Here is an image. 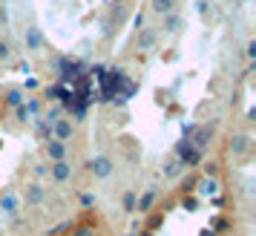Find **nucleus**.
<instances>
[{
  "mask_svg": "<svg viewBox=\"0 0 256 236\" xmlns=\"http://www.w3.org/2000/svg\"><path fill=\"white\" fill-rule=\"evenodd\" d=\"M152 199H156V193H152V190H150V193H147V196H144V199L138 202V210H147V208H150V204H152Z\"/></svg>",
  "mask_w": 256,
  "mask_h": 236,
  "instance_id": "f8f14e48",
  "label": "nucleus"
},
{
  "mask_svg": "<svg viewBox=\"0 0 256 236\" xmlns=\"http://www.w3.org/2000/svg\"><path fill=\"white\" fill-rule=\"evenodd\" d=\"M230 150L236 156H242V153H248V138H244V136H236V138H233L230 142Z\"/></svg>",
  "mask_w": 256,
  "mask_h": 236,
  "instance_id": "0eeeda50",
  "label": "nucleus"
},
{
  "mask_svg": "<svg viewBox=\"0 0 256 236\" xmlns=\"http://www.w3.org/2000/svg\"><path fill=\"white\" fill-rule=\"evenodd\" d=\"M40 44V35H38L35 29H29V46H38Z\"/></svg>",
  "mask_w": 256,
  "mask_h": 236,
  "instance_id": "ddd939ff",
  "label": "nucleus"
},
{
  "mask_svg": "<svg viewBox=\"0 0 256 236\" xmlns=\"http://www.w3.org/2000/svg\"><path fill=\"white\" fill-rule=\"evenodd\" d=\"M49 156H52L55 162H60V158H64V144H60V142H52V144H49Z\"/></svg>",
  "mask_w": 256,
  "mask_h": 236,
  "instance_id": "1a4fd4ad",
  "label": "nucleus"
},
{
  "mask_svg": "<svg viewBox=\"0 0 256 236\" xmlns=\"http://www.w3.org/2000/svg\"><path fill=\"white\" fill-rule=\"evenodd\" d=\"M40 199H44V188H40V184H29V188H26V202L35 204V202H40Z\"/></svg>",
  "mask_w": 256,
  "mask_h": 236,
  "instance_id": "423d86ee",
  "label": "nucleus"
},
{
  "mask_svg": "<svg viewBox=\"0 0 256 236\" xmlns=\"http://www.w3.org/2000/svg\"><path fill=\"white\" fill-rule=\"evenodd\" d=\"M152 44H156V32H150V29H147V32L141 35V46L147 49V46H152Z\"/></svg>",
  "mask_w": 256,
  "mask_h": 236,
  "instance_id": "9d476101",
  "label": "nucleus"
},
{
  "mask_svg": "<svg viewBox=\"0 0 256 236\" xmlns=\"http://www.w3.org/2000/svg\"><path fill=\"white\" fill-rule=\"evenodd\" d=\"M0 58H9V46L6 44H0Z\"/></svg>",
  "mask_w": 256,
  "mask_h": 236,
  "instance_id": "dca6fc26",
  "label": "nucleus"
},
{
  "mask_svg": "<svg viewBox=\"0 0 256 236\" xmlns=\"http://www.w3.org/2000/svg\"><path fill=\"white\" fill-rule=\"evenodd\" d=\"M0 208H3V210L6 213H18V208H20V202H18V196H14L12 190H6V193H3V196H0Z\"/></svg>",
  "mask_w": 256,
  "mask_h": 236,
  "instance_id": "7ed1b4c3",
  "label": "nucleus"
},
{
  "mask_svg": "<svg viewBox=\"0 0 256 236\" xmlns=\"http://www.w3.org/2000/svg\"><path fill=\"white\" fill-rule=\"evenodd\" d=\"M167 29H178V18H176V14L167 18Z\"/></svg>",
  "mask_w": 256,
  "mask_h": 236,
  "instance_id": "2eb2a0df",
  "label": "nucleus"
},
{
  "mask_svg": "<svg viewBox=\"0 0 256 236\" xmlns=\"http://www.w3.org/2000/svg\"><path fill=\"white\" fill-rule=\"evenodd\" d=\"M20 101H24L20 92H9V104H12V106H20Z\"/></svg>",
  "mask_w": 256,
  "mask_h": 236,
  "instance_id": "4468645a",
  "label": "nucleus"
},
{
  "mask_svg": "<svg viewBox=\"0 0 256 236\" xmlns=\"http://www.w3.org/2000/svg\"><path fill=\"white\" fill-rule=\"evenodd\" d=\"M90 170H92L98 178H106L110 173H112V162H110L106 156H98V158H92V162H90Z\"/></svg>",
  "mask_w": 256,
  "mask_h": 236,
  "instance_id": "f257e3e1",
  "label": "nucleus"
},
{
  "mask_svg": "<svg viewBox=\"0 0 256 236\" xmlns=\"http://www.w3.org/2000/svg\"><path fill=\"white\" fill-rule=\"evenodd\" d=\"M202 193H216V182H213L210 176L202 182Z\"/></svg>",
  "mask_w": 256,
  "mask_h": 236,
  "instance_id": "9b49d317",
  "label": "nucleus"
},
{
  "mask_svg": "<svg viewBox=\"0 0 256 236\" xmlns=\"http://www.w3.org/2000/svg\"><path fill=\"white\" fill-rule=\"evenodd\" d=\"M202 236H216V234H213V230H208V234H202Z\"/></svg>",
  "mask_w": 256,
  "mask_h": 236,
  "instance_id": "a211bd4d",
  "label": "nucleus"
},
{
  "mask_svg": "<svg viewBox=\"0 0 256 236\" xmlns=\"http://www.w3.org/2000/svg\"><path fill=\"white\" fill-rule=\"evenodd\" d=\"M55 136H58V142L70 138V136H72V124H70V121H58V124H55Z\"/></svg>",
  "mask_w": 256,
  "mask_h": 236,
  "instance_id": "39448f33",
  "label": "nucleus"
},
{
  "mask_svg": "<svg viewBox=\"0 0 256 236\" xmlns=\"http://www.w3.org/2000/svg\"><path fill=\"white\" fill-rule=\"evenodd\" d=\"M75 236H92V230H90V228H81V230H78Z\"/></svg>",
  "mask_w": 256,
  "mask_h": 236,
  "instance_id": "f3484780",
  "label": "nucleus"
},
{
  "mask_svg": "<svg viewBox=\"0 0 256 236\" xmlns=\"http://www.w3.org/2000/svg\"><path fill=\"white\" fill-rule=\"evenodd\" d=\"M152 9L158 14H167L170 9H173V0H152Z\"/></svg>",
  "mask_w": 256,
  "mask_h": 236,
  "instance_id": "6e6552de",
  "label": "nucleus"
},
{
  "mask_svg": "<svg viewBox=\"0 0 256 236\" xmlns=\"http://www.w3.org/2000/svg\"><path fill=\"white\" fill-rule=\"evenodd\" d=\"M193 132H196V138H193L190 144H193L198 153H202V150L210 144V136H213V130H210V127H198V130H193Z\"/></svg>",
  "mask_w": 256,
  "mask_h": 236,
  "instance_id": "f03ea898",
  "label": "nucleus"
},
{
  "mask_svg": "<svg viewBox=\"0 0 256 236\" xmlns=\"http://www.w3.org/2000/svg\"><path fill=\"white\" fill-rule=\"evenodd\" d=\"M70 173H72V167L66 164L64 158H60V162H55V167H52V176L58 178V182H66V178H70Z\"/></svg>",
  "mask_w": 256,
  "mask_h": 236,
  "instance_id": "20e7f679",
  "label": "nucleus"
},
{
  "mask_svg": "<svg viewBox=\"0 0 256 236\" xmlns=\"http://www.w3.org/2000/svg\"><path fill=\"white\" fill-rule=\"evenodd\" d=\"M130 236H132V234H130Z\"/></svg>",
  "mask_w": 256,
  "mask_h": 236,
  "instance_id": "6ab92c4d",
  "label": "nucleus"
}]
</instances>
